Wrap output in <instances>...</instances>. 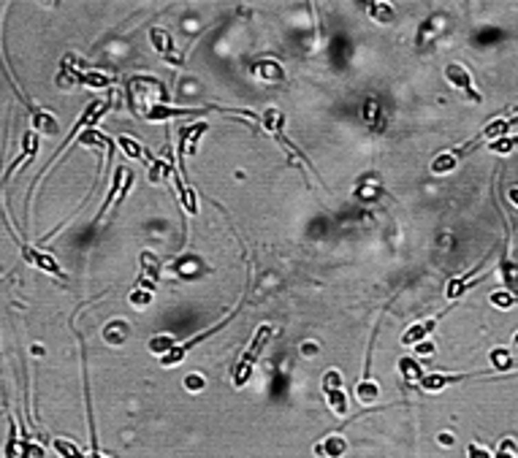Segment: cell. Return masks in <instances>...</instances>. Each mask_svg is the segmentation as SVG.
<instances>
[{"instance_id":"cell-1","label":"cell","mask_w":518,"mask_h":458,"mask_svg":"<svg viewBox=\"0 0 518 458\" xmlns=\"http://www.w3.org/2000/svg\"><path fill=\"white\" fill-rule=\"evenodd\" d=\"M128 98H130V109H133L136 114H141V117H144L149 109L169 103V92L163 87V82L155 79V76H130Z\"/></svg>"},{"instance_id":"cell-8","label":"cell","mask_w":518,"mask_h":458,"mask_svg":"<svg viewBox=\"0 0 518 458\" xmlns=\"http://www.w3.org/2000/svg\"><path fill=\"white\" fill-rule=\"evenodd\" d=\"M377 396H380L377 382H375V380L361 377V380H358V385H355V399H358L364 407H369V404H375V402H377Z\"/></svg>"},{"instance_id":"cell-26","label":"cell","mask_w":518,"mask_h":458,"mask_svg":"<svg viewBox=\"0 0 518 458\" xmlns=\"http://www.w3.org/2000/svg\"><path fill=\"white\" fill-rule=\"evenodd\" d=\"M467 456H470V458H491V456H488V450H486V448H480V445H470Z\"/></svg>"},{"instance_id":"cell-25","label":"cell","mask_w":518,"mask_h":458,"mask_svg":"<svg viewBox=\"0 0 518 458\" xmlns=\"http://www.w3.org/2000/svg\"><path fill=\"white\" fill-rule=\"evenodd\" d=\"M497 458H518L516 456V445H513L510 439H505V442H502V448H499V453H497Z\"/></svg>"},{"instance_id":"cell-14","label":"cell","mask_w":518,"mask_h":458,"mask_svg":"<svg viewBox=\"0 0 518 458\" xmlns=\"http://www.w3.org/2000/svg\"><path fill=\"white\" fill-rule=\"evenodd\" d=\"M456 163H459V157L453 152H442V155H437L432 160V171L434 174H448V171L456 168Z\"/></svg>"},{"instance_id":"cell-20","label":"cell","mask_w":518,"mask_h":458,"mask_svg":"<svg viewBox=\"0 0 518 458\" xmlns=\"http://www.w3.org/2000/svg\"><path fill=\"white\" fill-rule=\"evenodd\" d=\"M149 350H152V353H166V350L172 353L174 339H172V336H158V339H152V342H149Z\"/></svg>"},{"instance_id":"cell-2","label":"cell","mask_w":518,"mask_h":458,"mask_svg":"<svg viewBox=\"0 0 518 458\" xmlns=\"http://www.w3.org/2000/svg\"><path fill=\"white\" fill-rule=\"evenodd\" d=\"M271 334H274V328H271L269 323H263V325H258V328H256L250 347H247V350H245V353L239 356V364H236V371H234V385H236V388L247 385V380L253 377V369H256V364H258V358H260V353H263V347L269 345Z\"/></svg>"},{"instance_id":"cell-15","label":"cell","mask_w":518,"mask_h":458,"mask_svg":"<svg viewBox=\"0 0 518 458\" xmlns=\"http://www.w3.org/2000/svg\"><path fill=\"white\" fill-rule=\"evenodd\" d=\"M52 448H54V450H57V453H60L63 458H87L85 453H82V450H79V448L74 445V442H68V439H60V437H57V439L52 442Z\"/></svg>"},{"instance_id":"cell-12","label":"cell","mask_w":518,"mask_h":458,"mask_svg":"<svg viewBox=\"0 0 518 458\" xmlns=\"http://www.w3.org/2000/svg\"><path fill=\"white\" fill-rule=\"evenodd\" d=\"M120 146H123V152H125L128 157H133V160H147V163H152V160H149V155L144 152V146H141L136 138L120 136Z\"/></svg>"},{"instance_id":"cell-21","label":"cell","mask_w":518,"mask_h":458,"mask_svg":"<svg viewBox=\"0 0 518 458\" xmlns=\"http://www.w3.org/2000/svg\"><path fill=\"white\" fill-rule=\"evenodd\" d=\"M513 146H518V136L516 138H497V141H494V144H491L488 149H491V152H499V155H505V152H510Z\"/></svg>"},{"instance_id":"cell-22","label":"cell","mask_w":518,"mask_h":458,"mask_svg":"<svg viewBox=\"0 0 518 458\" xmlns=\"http://www.w3.org/2000/svg\"><path fill=\"white\" fill-rule=\"evenodd\" d=\"M130 304L138 307V309L147 307V304H152V290H147V293H144V290H136V293L130 296Z\"/></svg>"},{"instance_id":"cell-16","label":"cell","mask_w":518,"mask_h":458,"mask_svg":"<svg viewBox=\"0 0 518 458\" xmlns=\"http://www.w3.org/2000/svg\"><path fill=\"white\" fill-rule=\"evenodd\" d=\"M125 334H128V325H125L123 320H117L114 325H109V328H106V339H109V342H114V345L125 342Z\"/></svg>"},{"instance_id":"cell-23","label":"cell","mask_w":518,"mask_h":458,"mask_svg":"<svg viewBox=\"0 0 518 458\" xmlns=\"http://www.w3.org/2000/svg\"><path fill=\"white\" fill-rule=\"evenodd\" d=\"M22 456L19 458H43V448H39V445H33V442H25L22 439Z\"/></svg>"},{"instance_id":"cell-4","label":"cell","mask_w":518,"mask_h":458,"mask_svg":"<svg viewBox=\"0 0 518 458\" xmlns=\"http://www.w3.org/2000/svg\"><path fill=\"white\" fill-rule=\"evenodd\" d=\"M445 76H448V82L453 85V87H459V90L467 92V98L470 100H475V103H480V92L473 90V74L464 68V65H459V63H450L448 68H445Z\"/></svg>"},{"instance_id":"cell-27","label":"cell","mask_w":518,"mask_h":458,"mask_svg":"<svg viewBox=\"0 0 518 458\" xmlns=\"http://www.w3.org/2000/svg\"><path fill=\"white\" fill-rule=\"evenodd\" d=\"M510 201L518 206V187H513V190H510Z\"/></svg>"},{"instance_id":"cell-24","label":"cell","mask_w":518,"mask_h":458,"mask_svg":"<svg viewBox=\"0 0 518 458\" xmlns=\"http://www.w3.org/2000/svg\"><path fill=\"white\" fill-rule=\"evenodd\" d=\"M491 304L502 307V309H510L513 307V296L510 293H491Z\"/></svg>"},{"instance_id":"cell-11","label":"cell","mask_w":518,"mask_h":458,"mask_svg":"<svg viewBox=\"0 0 518 458\" xmlns=\"http://www.w3.org/2000/svg\"><path fill=\"white\" fill-rule=\"evenodd\" d=\"M74 79L85 82V85H90V87H109V85H112L109 76L95 74V71H82V68H74Z\"/></svg>"},{"instance_id":"cell-18","label":"cell","mask_w":518,"mask_h":458,"mask_svg":"<svg viewBox=\"0 0 518 458\" xmlns=\"http://www.w3.org/2000/svg\"><path fill=\"white\" fill-rule=\"evenodd\" d=\"M141 263H144V272H147V274L152 272V279H158V274H160V263H158V258H155L152 252H141Z\"/></svg>"},{"instance_id":"cell-9","label":"cell","mask_w":518,"mask_h":458,"mask_svg":"<svg viewBox=\"0 0 518 458\" xmlns=\"http://www.w3.org/2000/svg\"><path fill=\"white\" fill-rule=\"evenodd\" d=\"M434 325H437V320L429 318V320H424V323H418V325H413V328H407L404 336H402V345H418L421 339H426V336L432 334Z\"/></svg>"},{"instance_id":"cell-17","label":"cell","mask_w":518,"mask_h":458,"mask_svg":"<svg viewBox=\"0 0 518 458\" xmlns=\"http://www.w3.org/2000/svg\"><path fill=\"white\" fill-rule=\"evenodd\" d=\"M369 11L375 14L377 22H391V19H393V8H391L388 3H372Z\"/></svg>"},{"instance_id":"cell-5","label":"cell","mask_w":518,"mask_h":458,"mask_svg":"<svg viewBox=\"0 0 518 458\" xmlns=\"http://www.w3.org/2000/svg\"><path fill=\"white\" fill-rule=\"evenodd\" d=\"M347 453V439L340 434H329L326 439H320L315 445V456L318 458H342Z\"/></svg>"},{"instance_id":"cell-28","label":"cell","mask_w":518,"mask_h":458,"mask_svg":"<svg viewBox=\"0 0 518 458\" xmlns=\"http://www.w3.org/2000/svg\"><path fill=\"white\" fill-rule=\"evenodd\" d=\"M516 347H518V334H516Z\"/></svg>"},{"instance_id":"cell-7","label":"cell","mask_w":518,"mask_h":458,"mask_svg":"<svg viewBox=\"0 0 518 458\" xmlns=\"http://www.w3.org/2000/svg\"><path fill=\"white\" fill-rule=\"evenodd\" d=\"M22 255H25L28 263H33V266H39V269H43V272H49V274H54V276H63V272L57 269V263H54L46 252H41V250H33V247L22 244Z\"/></svg>"},{"instance_id":"cell-10","label":"cell","mask_w":518,"mask_h":458,"mask_svg":"<svg viewBox=\"0 0 518 458\" xmlns=\"http://www.w3.org/2000/svg\"><path fill=\"white\" fill-rule=\"evenodd\" d=\"M149 41H152V46L163 54V57H172L174 54V39L169 30H163V28H152L149 30Z\"/></svg>"},{"instance_id":"cell-13","label":"cell","mask_w":518,"mask_h":458,"mask_svg":"<svg viewBox=\"0 0 518 458\" xmlns=\"http://www.w3.org/2000/svg\"><path fill=\"white\" fill-rule=\"evenodd\" d=\"M399 369H402L404 382H421V380H424V374H421V364H418L415 358H402V361H399Z\"/></svg>"},{"instance_id":"cell-6","label":"cell","mask_w":518,"mask_h":458,"mask_svg":"<svg viewBox=\"0 0 518 458\" xmlns=\"http://www.w3.org/2000/svg\"><path fill=\"white\" fill-rule=\"evenodd\" d=\"M364 122L375 133H380L386 128V109H383V103L377 98H366L364 100Z\"/></svg>"},{"instance_id":"cell-3","label":"cell","mask_w":518,"mask_h":458,"mask_svg":"<svg viewBox=\"0 0 518 458\" xmlns=\"http://www.w3.org/2000/svg\"><path fill=\"white\" fill-rule=\"evenodd\" d=\"M323 391H326V399H329L331 410L340 415V417H345L347 415V393L342 391V374H340L337 369L326 371V377H323Z\"/></svg>"},{"instance_id":"cell-19","label":"cell","mask_w":518,"mask_h":458,"mask_svg":"<svg viewBox=\"0 0 518 458\" xmlns=\"http://www.w3.org/2000/svg\"><path fill=\"white\" fill-rule=\"evenodd\" d=\"M185 388H187L190 393H201V391L207 388V380H204L201 374H187V377H185Z\"/></svg>"}]
</instances>
